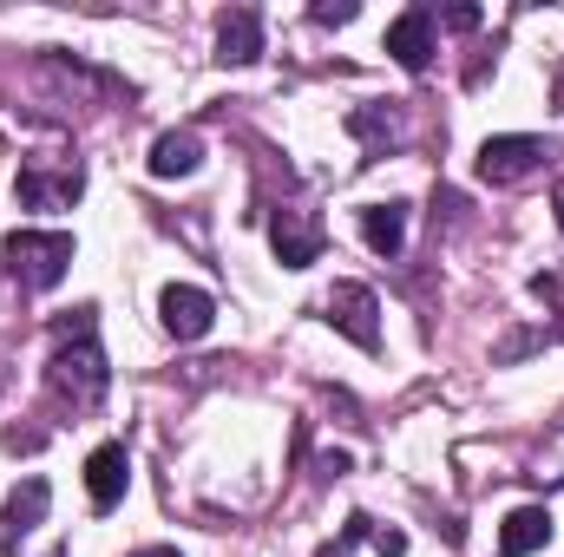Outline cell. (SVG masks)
<instances>
[{"label":"cell","mask_w":564,"mask_h":557,"mask_svg":"<svg viewBox=\"0 0 564 557\" xmlns=\"http://www.w3.org/2000/svg\"><path fill=\"white\" fill-rule=\"evenodd\" d=\"M106 381H112V368H106V348L93 341V308H79V321H66V341L46 361V387L59 407L93 414L106 401Z\"/></svg>","instance_id":"obj_1"},{"label":"cell","mask_w":564,"mask_h":557,"mask_svg":"<svg viewBox=\"0 0 564 557\" xmlns=\"http://www.w3.org/2000/svg\"><path fill=\"white\" fill-rule=\"evenodd\" d=\"M73 237L66 230H13L7 243H0V263H7V276L20 282V288H59L66 270H73Z\"/></svg>","instance_id":"obj_2"},{"label":"cell","mask_w":564,"mask_h":557,"mask_svg":"<svg viewBox=\"0 0 564 557\" xmlns=\"http://www.w3.org/2000/svg\"><path fill=\"white\" fill-rule=\"evenodd\" d=\"M322 315H328V328H341L361 354L381 348V302H375L368 282H335V288L322 295Z\"/></svg>","instance_id":"obj_3"},{"label":"cell","mask_w":564,"mask_h":557,"mask_svg":"<svg viewBox=\"0 0 564 557\" xmlns=\"http://www.w3.org/2000/svg\"><path fill=\"white\" fill-rule=\"evenodd\" d=\"M545 164H552V139H532V132L479 144V177H486V184H519V177H532V171H545Z\"/></svg>","instance_id":"obj_4"},{"label":"cell","mask_w":564,"mask_h":557,"mask_svg":"<svg viewBox=\"0 0 564 557\" xmlns=\"http://www.w3.org/2000/svg\"><path fill=\"white\" fill-rule=\"evenodd\" d=\"M79 190H86L79 164H66V171H46L40 157H26V164H20V177H13V197H20V210H53V204H79Z\"/></svg>","instance_id":"obj_5"},{"label":"cell","mask_w":564,"mask_h":557,"mask_svg":"<svg viewBox=\"0 0 564 557\" xmlns=\"http://www.w3.org/2000/svg\"><path fill=\"white\" fill-rule=\"evenodd\" d=\"M126 485H132V452H126V439H106L86 459V499H93V512H112L126 499Z\"/></svg>","instance_id":"obj_6"},{"label":"cell","mask_w":564,"mask_h":557,"mask_svg":"<svg viewBox=\"0 0 564 557\" xmlns=\"http://www.w3.org/2000/svg\"><path fill=\"white\" fill-rule=\"evenodd\" d=\"M270 243H276V263L282 270H308V263H322V223L315 217H302V210H276L270 217Z\"/></svg>","instance_id":"obj_7"},{"label":"cell","mask_w":564,"mask_h":557,"mask_svg":"<svg viewBox=\"0 0 564 557\" xmlns=\"http://www.w3.org/2000/svg\"><path fill=\"white\" fill-rule=\"evenodd\" d=\"M158 315H164V328H171L177 341H197V335H210L217 302H210L204 288H191V282H171V288L158 295Z\"/></svg>","instance_id":"obj_8"},{"label":"cell","mask_w":564,"mask_h":557,"mask_svg":"<svg viewBox=\"0 0 564 557\" xmlns=\"http://www.w3.org/2000/svg\"><path fill=\"white\" fill-rule=\"evenodd\" d=\"M217 59H224V66L263 59V20H257L250 7H230V13L217 20Z\"/></svg>","instance_id":"obj_9"},{"label":"cell","mask_w":564,"mask_h":557,"mask_svg":"<svg viewBox=\"0 0 564 557\" xmlns=\"http://www.w3.org/2000/svg\"><path fill=\"white\" fill-rule=\"evenodd\" d=\"M388 53H394L408 73H426V59H433V13H426V7H408V13L388 26Z\"/></svg>","instance_id":"obj_10"},{"label":"cell","mask_w":564,"mask_h":557,"mask_svg":"<svg viewBox=\"0 0 564 557\" xmlns=\"http://www.w3.org/2000/svg\"><path fill=\"white\" fill-rule=\"evenodd\" d=\"M552 545V512L545 505H519L506 525H499V551L506 557H532Z\"/></svg>","instance_id":"obj_11"},{"label":"cell","mask_w":564,"mask_h":557,"mask_svg":"<svg viewBox=\"0 0 564 557\" xmlns=\"http://www.w3.org/2000/svg\"><path fill=\"white\" fill-rule=\"evenodd\" d=\"M46 505H53V485H46V479L13 485V492H7V512H0V538H26V532L46 518Z\"/></svg>","instance_id":"obj_12"},{"label":"cell","mask_w":564,"mask_h":557,"mask_svg":"<svg viewBox=\"0 0 564 557\" xmlns=\"http://www.w3.org/2000/svg\"><path fill=\"white\" fill-rule=\"evenodd\" d=\"M361 237L375 256H401L408 250V204H368L361 210Z\"/></svg>","instance_id":"obj_13"},{"label":"cell","mask_w":564,"mask_h":557,"mask_svg":"<svg viewBox=\"0 0 564 557\" xmlns=\"http://www.w3.org/2000/svg\"><path fill=\"white\" fill-rule=\"evenodd\" d=\"M204 164V139L197 132H158L151 144V177H191Z\"/></svg>","instance_id":"obj_14"},{"label":"cell","mask_w":564,"mask_h":557,"mask_svg":"<svg viewBox=\"0 0 564 557\" xmlns=\"http://www.w3.org/2000/svg\"><path fill=\"white\" fill-rule=\"evenodd\" d=\"M348 132H355V139H368V144H394L401 139V119H394V112H388V106H361V112H348Z\"/></svg>","instance_id":"obj_15"},{"label":"cell","mask_w":564,"mask_h":557,"mask_svg":"<svg viewBox=\"0 0 564 557\" xmlns=\"http://www.w3.org/2000/svg\"><path fill=\"white\" fill-rule=\"evenodd\" d=\"M361 538H375V518H361V512H355V518L341 525V538H328L315 557H355V545H361Z\"/></svg>","instance_id":"obj_16"},{"label":"cell","mask_w":564,"mask_h":557,"mask_svg":"<svg viewBox=\"0 0 564 557\" xmlns=\"http://www.w3.org/2000/svg\"><path fill=\"white\" fill-rule=\"evenodd\" d=\"M532 295H539V302H558V321H552V335L564 341V276H532Z\"/></svg>","instance_id":"obj_17"},{"label":"cell","mask_w":564,"mask_h":557,"mask_svg":"<svg viewBox=\"0 0 564 557\" xmlns=\"http://www.w3.org/2000/svg\"><path fill=\"white\" fill-rule=\"evenodd\" d=\"M375 551H381V557H408V532H394V525H375Z\"/></svg>","instance_id":"obj_18"},{"label":"cell","mask_w":564,"mask_h":557,"mask_svg":"<svg viewBox=\"0 0 564 557\" xmlns=\"http://www.w3.org/2000/svg\"><path fill=\"white\" fill-rule=\"evenodd\" d=\"M355 20V0H341V7H315V26H348Z\"/></svg>","instance_id":"obj_19"},{"label":"cell","mask_w":564,"mask_h":557,"mask_svg":"<svg viewBox=\"0 0 564 557\" xmlns=\"http://www.w3.org/2000/svg\"><path fill=\"white\" fill-rule=\"evenodd\" d=\"M446 26H453V33H473V26H479V7H446Z\"/></svg>","instance_id":"obj_20"},{"label":"cell","mask_w":564,"mask_h":557,"mask_svg":"<svg viewBox=\"0 0 564 557\" xmlns=\"http://www.w3.org/2000/svg\"><path fill=\"white\" fill-rule=\"evenodd\" d=\"M132 557H177L171 545H144V551H132Z\"/></svg>","instance_id":"obj_21"},{"label":"cell","mask_w":564,"mask_h":557,"mask_svg":"<svg viewBox=\"0 0 564 557\" xmlns=\"http://www.w3.org/2000/svg\"><path fill=\"white\" fill-rule=\"evenodd\" d=\"M552 210H558V230H564V184H558V197H552Z\"/></svg>","instance_id":"obj_22"},{"label":"cell","mask_w":564,"mask_h":557,"mask_svg":"<svg viewBox=\"0 0 564 557\" xmlns=\"http://www.w3.org/2000/svg\"><path fill=\"white\" fill-rule=\"evenodd\" d=\"M552 92H558V106H564V66H558V86H552Z\"/></svg>","instance_id":"obj_23"}]
</instances>
